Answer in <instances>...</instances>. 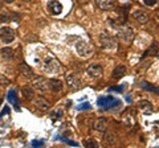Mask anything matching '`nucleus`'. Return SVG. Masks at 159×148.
Wrapping results in <instances>:
<instances>
[{"label":"nucleus","instance_id":"obj_24","mask_svg":"<svg viewBox=\"0 0 159 148\" xmlns=\"http://www.w3.org/2000/svg\"><path fill=\"white\" fill-rule=\"evenodd\" d=\"M78 110H89V108H92V106H90V103H88V102H85V103H81L78 107Z\"/></svg>","mask_w":159,"mask_h":148},{"label":"nucleus","instance_id":"obj_34","mask_svg":"<svg viewBox=\"0 0 159 148\" xmlns=\"http://www.w3.org/2000/svg\"><path fill=\"white\" fill-rule=\"evenodd\" d=\"M0 9H2V4H0Z\"/></svg>","mask_w":159,"mask_h":148},{"label":"nucleus","instance_id":"obj_26","mask_svg":"<svg viewBox=\"0 0 159 148\" xmlns=\"http://www.w3.org/2000/svg\"><path fill=\"white\" fill-rule=\"evenodd\" d=\"M143 3H145L146 6H148V7H154L158 3V0H143Z\"/></svg>","mask_w":159,"mask_h":148},{"label":"nucleus","instance_id":"obj_29","mask_svg":"<svg viewBox=\"0 0 159 148\" xmlns=\"http://www.w3.org/2000/svg\"><path fill=\"white\" fill-rule=\"evenodd\" d=\"M8 112H9V107H8V106H6V107H4V108H3L2 114H0V119H2V118H3L4 115H6V114H8Z\"/></svg>","mask_w":159,"mask_h":148},{"label":"nucleus","instance_id":"obj_23","mask_svg":"<svg viewBox=\"0 0 159 148\" xmlns=\"http://www.w3.org/2000/svg\"><path fill=\"white\" fill-rule=\"evenodd\" d=\"M11 15L9 13H0V23H4V21H8Z\"/></svg>","mask_w":159,"mask_h":148},{"label":"nucleus","instance_id":"obj_4","mask_svg":"<svg viewBox=\"0 0 159 148\" xmlns=\"http://www.w3.org/2000/svg\"><path fill=\"white\" fill-rule=\"evenodd\" d=\"M134 36V32H133V28L131 27H129V25H125V27H122L121 29L118 31V37L121 38L122 41H131V38Z\"/></svg>","mask_w":159,"mask_h":148},{"label":"nucleus","instance_id":"obj_17","mask_svg":"<svg viewBox=\"0 0 159 148\" xmlns=\"http://www.w3.org/2000/svg\"><path fill=\"white\" fill-rule=\"evenodd\" d=\"M139 108H141L145 114H151L152 110H154L152 105L148 101H141V102H139Z\"/></svg>","mask_w":159,"mask_h":148},{"label":"nucleus","instance_id":"obj_20","mask_svg":"<svg viewBox=\"0 0 159 148\" xmlns=\"http://www.w3.org/2000/svg\"><path fill=\"white\" fill-rule=\"evenodd\" d=\"M21 94L25 99H32L33 95H34V91L31 86H23L21 87Z\"/></svg>","mask_w":159,"mask_h":148},{"label":"nucleus","instance_id":"obj_18","mask_svg":"<svg viewBox=\"0 0 159 148\" xmlns=\"http://www.w3.org/2000/svg\"><path fill=\"white\" fill-rule=\"evenodd\" d=\"M94 128H96L97 131L103 132L107 128V122L103 119V118H101V119H97L96 122H94Z\"/></svg>","mask_w":159,"mask_h":148},{"label":"nucleus","instance_id":"obj_7","mask_svg":"<svg viewBox=\"0 0 159 148\" xmlns=\"http://www.w3.org/2000/svg\"><path fill=\"white\" fill-rule=\"evenodd\" d=\"M44 69H45V72H48V73H57L60 70V65L54 58H47Z\"/></svg>","mask_w":159,"mask_h":148},{"label":"nucleus","instance_id":"obj_31","mask_svg":"<svg viewBox=\"0 0 159 148\" xmlns=\"http://www.w3.org/2000/svg\"><path fill=\"white\" fill-rule=\"evenodd\" d=\"M110 91H123V86H118V87H110Z\"/></svg>","mask_w":159,"mask_h":148},{"label":"nucleus","instance_id":"obj_12","mask_svg":"<svg viewBox=\"0 0 159 148\" xmlns=\"http://www.w3.org/2000/svg\"><path fill=\"white\" fill-rule=\"evenodd\" d=\"M133 17L141 24H146L148 21V15L145 13L143 11H134L133 12Z\"/></svg>","mask_w":159,"mask_h":148},{"label":"nucleus","instance_id":"obj_16","mask_svg":"<svg viewBox=\"0 0 159 148\" xmlns=\"http://www.w3.org/2000/svg\"><path fill=\"white\" fill-rule=\"evenodd\" d=\"M15 90H9L8 91V94H7V99L12 103V105L15 106V108L19 111L20 110V106H19V101H17V97H16V94H15Z\"/></svg>","mask_w":159,"mask_h":148},{"label":"nucleus","instance_id":"obj_10","mask_svg":"<svg viewBox=\"0 0 159 148\" xmlns=\"http://www.w3.org/2000/svg\"><path fill=\"white\" fill-rule=\"evenodd\" d=\"M19 70L20 73L23 74V77H25V78H32L33 77V70L31 69V66L27 65V63H19Z\"/></svg>","mask_w":159,"mask_h":148},{"label":"nucleus","instance_id":"obj_14","mask_svg":"<svg viewBox=\"0 0 159 148\" xmlns=\"http://www.w3.org/2000/svg\"><path fill=\"white\" fill-rule=\"evenodd\" d=\"M114 99V98L111 95H106V97H101V98H98V101H97V105L99 108H105L106 110V107L109 106V103H110L111 101Z\"/></svg>","mask_w":159,"mask_h":148},{"label":"nucleus","instance_id":"obj_6","mask_svg":"<svg viewBox=\"0 0 159 148\" xmlns=\"http://www.w3.org/2000/svg\"><path fill=\"white\" fill-rule=\"evenodd\" d=\"M33 85L40 91H48V89H49V81L47 80V78H44V77H37V78H34Z\"/></svg>","mask_w":159,"mask_h":148},{"label":"nucleus","instance_id":"obj_28","mask_svg":"<svg viewBox=\"0 0 159 148\" xmlns=\"http://www.w3.org/2000/svg\"><path fill=\"white\" fill-rule=\"evenodd\" d=\"M32 146L33 147H43L44 146V141L43 140H33L32 141Z\"/></svg>","mask_w":159,"mask_h":148},{"label":"nucleus","instance_id":"obj_3","mask_svg":"<svg viewBox=\"0 0 159 148\" xmlns=\"http://www.w3.org/2000/svg\"><path fill=\"white\" fill-rule=\"evenodd\" d=\"M0 38L3 40V42L9 44L15 40V31L9 27H4L0 29Z\"/></svg>","mask_w":159,"mask_h":148},{"label":"nucleus","instance_id":"obj_5","mask_svg":"<svg viewBox=\"0 0 159 148\" xmlns=\"http://www.w3.org/2000/svg\"><path fill=\"white\" fill-rule=\"evenodd\" d=\"M47 9L48 12L53 15V16H57V15H60L62 12V4L58 2V0H51V2L48 3L47 6Z\"/></svg>","mask_w":159,"mask_h":148},{"label":"nucleus","instance_id":"obj_25","mask_svg":"<svg viewBox=\"0 0 159 148\" xmlns=\"http://www.w3.org/2000/svg\"><path fill=\"white\" fill-rule=\"evenodd\" d=\"M85 146L86 147H92V148H96V147H98V144L94 140H86L85 141Z\"/></svg>","mask_w":159,"mask_h":148},{"label":"nucleus","instance_id":"obj_2","mask_svg":"<svg viewBox=\"0 0 159 148\" xmlns=\"http://www.w3.org/2000/svg\"><path fill=\"white\" fill-rule=\"evenodd\" d=\"M76 50H77L78 56L85 57V58L89 57V56H92V53H93L92 46L89 45L86 41H84V40H80V41L76 44Z\"/></svg>","mask_w":159,"mask_h":148},{"label":"nucleus","instance_id":"obj_11","mask_svg":"<svg viewBox=\"0 0 159 148\" xmlns=\"http://www.w3.org/2000/svg\"><path fill=\"white\" fill-rule=\"evenodd\" d=\"M88 74L90 77H99L102 74V66L98 65V63H94V65H90L88 67Z\"/></svg>","mask_w":159,"mask_h":148},{"label":"nucleus","instance_id":"obj_1","mask_svg":"<svg viewBox=\"0 0 159 148\" xmlns=\"http://www.w3.org/2000/svg\"><path fill=\"white\" fill-rule=\"evenodd\" d=\"M99 44H101V46L103 49H106V50H116L117 49L116 38H114L111 34H109L107 32L101 33V36H99Z\"/></svg>","mask_w":159,"mask_h":148},{"label":"nucleus","instance_id":"obj_21","mask_svg":"<svg viewBox=\"0 0 159 148\" xmlns=\"http://www.w3.org/2000/svg\"><path fill=\"white\" fill-rule=\"evenodd\" d=\"M0 53H2L3 58H6V60H8V61H11L13 58V50L11 48H3L2 50H0Z\"/></svg>","mask_w":159,"mask_h":148},{"label":"nucleus","instance_id":"obj_22","mask_svg":"<svg viewBox=\"0 0 159 148\" xmlns=\"http://www.w3.org/2000/svg\"><path fill=\"white\" fill-rule=\"evenodd\" d=\"M141 86H142V89H145V90H148V91H152V93H158V87L157 86H154V85H151V83H148L147 81H143L142 83H141Z\"/></svg>","mask_w":159,"mask_h":148},{"label":"nucleus","instance_id":"obj_32","mask_svg":"<svg viewBox=\"0 0 159 148\" xmlns=\"http://www.w3.org/2000/svg\"><path fill=\"white\" fill-rule=\"evenodd\" d=\"M53 115L56 116V118H61V116H62V111H61V110H58V111H56V112H54Z\"/></svg>","mask_w":159,"mask_h":148},{"label":"nucleus","instance_id":"obj_33","mask_svg":"<svg viewBox=\"0 0 159 148\" xmlns=\"http://www.w3.org/2000/svg\"><path fill=\"white\" fill-rule=\"evenodd\" d=\"M4 2H6V3H13L15 0H4Z\"/></svg>","mask_w":159,"mask_h":148},{"label":"nucleus","instance_id":"obj_27","mask_svg":"<svg viewBox=\"0 0 159 148\" xmlns=\"http://www.w3.org/2000/svg\"><path fill=\"white\" fill-rule=\"evenodd\" d=\"M0 85H9V80L0 74Z\"/></svg>","mask_w":159,"mask_h":148},{"label":"nucleus","instance_id":"obj_13","mask_svg":"<svg viewBox=\"0 0 159 148\" xmlns=\"http://www.w3.org/2000/svg\"><path fill=\"white\" fill-rule=\"evenodd\" d=\"M126 74V66L125 65H118L116 69L113 70L111 73V77L114 80H119V78H122L123 76Z\"/></svg>","mask_w":159,"mask_h":148},{"label":"nucleus","instance_id":"obj_15","mask_svg":"<svg viewBox=\"0 0 159 148\" xmlns=\"http://www.w3.org/2000/svg\"><path fill=\"white\" fill-rule=\"evenodd\" d=\"M96 4L99 9H102V11H107V9H110L113 7L111 0H96Z\"/></svg>","mask_w":159,"mask_h":148},{"label":"nucleus","instance_id":"obj_8","mask_svg":"<svg viewBox=\"0 0 159 148\" xmlns=\"http://www.w3.org/2000/svg\"><path fill=\"white\" fill-rule=\"evenodd\" d=\"M66 82H68V86L72 89V90H77L81 86V81H80V78L77 76H74V74H68L66 76Z\"/></svg>","mask_w":159,"mask_h":148},{"label":"nucleus","instance_id":"obj_30","mask_svg":"<svg viewBox=\"0 0 159 148\" xmlns=\"http://www.w3.org/2000/svg\"><path fill=\"white\" fill-rule=\"evenodd\" d=\"M65 143H68V144H70V146H73V147H77L78 146V143H76V141H73V140H69V139H62Z\"/></svg>","mask_w":159,"mask_h":148},{"label":"nucleus","instance_id":"obj_9","mask_svg":"<svg viewBox=\"0 0 159 148\" xmlns=\"http://www.w3.org/2000/svg\"><path fill=\"white\" fill-rule=\"evenodd\" d=\"M34 106L41 111H48L49 108H51V103H49V101L45 99L44 97H37L36 101H34Z\"/></svg>","mask_w":159,"mask_h":148},{"label":"nucleus","instance_id":"obj_19","mask_svg":"<svg viewBox=\"0 0 159 148\" xmlns=\"http://www.w3.org/2000/svg\"><path fill=\"white\" fill-rule=\"evenodd\" d=\"M49 89H52V91H54V93L61 91L62 90V83H61V81H58V80H51V81H49Z\"/></svg>","mask_w":159,"mask_h":148}]
</instances>
